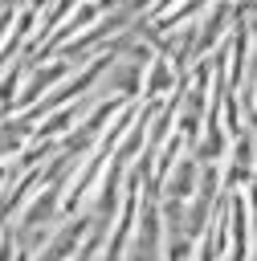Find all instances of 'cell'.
I'll list each match as a JSON object with an SVG mask.
<instances>
[{"label":"cell","mask_w":257,"mask_h":261,"mask_svg":"<svg viewBox=\"0 0 257 261\" xmlns=\"http://www.w3.org/2000/svg\"><path fill=\"white\" fill-rule=\"evenodd\" d=\"M131 261H163V253H159V212H155V208L143 212L139 237H135V245H131Z\"/></svg>","instance_id":"obj_1"},{"label":"cell","mask_w":257,"mask_h":261,"mask_svg":"<svg viewBox=\"0 0 257 261\" xmlns=\"http://www.w3.org/2000/svg\"><path fill=\"white\" fill-rule=\"evenodd\" d=\"M90 224H94V220H73V224H65V228L53 237V245H49L37 261H69V257H73V245L90 232Z\"/></svg>","instance_id":"obj_2"},{"label":"cell","mask_w":257,"mask_h":261,"mask_svg":"<svg viewBox=\"0 0 257 261\" xmlns=\"http://www.w3.org/2000/svg\"><path fill=\"white\" fill-rule=\"evenodd\" d=\"M0 261H12V237H0Z\"/></svg>","instance_id":"obj_3"}]
</instances>
